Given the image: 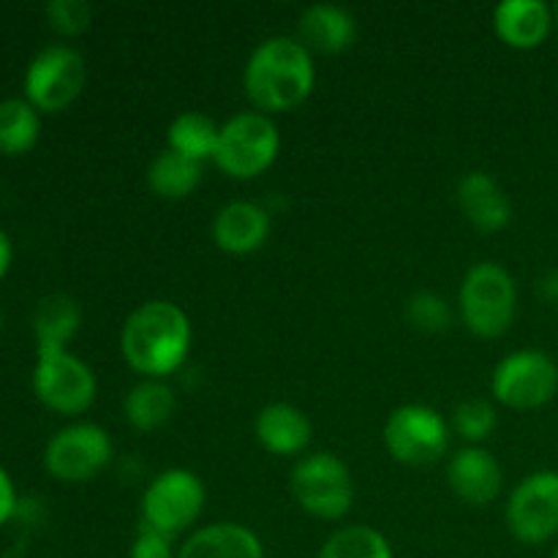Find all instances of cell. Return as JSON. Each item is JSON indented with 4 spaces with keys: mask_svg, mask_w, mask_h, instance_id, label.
<instances>
[{
    "mask_svg": "<svg viewBox=\"0 0 558 558\" xmlns=\"http://www.w3.org/2000/svg\"><path fill=\"white\" fill-rule=\"evenodd\" d=\"M194 330L180 305L147 300L131 311L120 330V354L136 374L163 379L189 360Z\"/></svg>",
    "mask_w": 558,
    "mask_h": 558,
    "instance_id": "6da1fadb",
    "label": "cell"
},
{
    "mask_svg": "<svg viewBox=\"0 0 558 558\" xmlns=\"http://www.w3.org/2000/svg\"><path fill=\"white\" fill-rule=\"evenodd\" d=\"M243 82L251 104L262 114L289 112L314 90V60L300 38L272 36L251 52Z\"/></svg>",
    "mask_w": 558,
    "mask_h": 558,
    "instance_id": "7a4b0ae2",
    "label": "cell"
},
{
    "mask_svg": "<svg viewBox=\"0 0 558 558\" xmlns=\"http://www.w3.org/2000/svg\"><path fill=\"white\" fill-rule=\"evenodd\" d=\"M518 311L515 278L496 262H480L461 283V316L469 332L499 338L510 330Z\"/></svg>",
    "mask_w": 558,
    "mask_h": 558,
    "instance_id": "3957f363",
    "label": "cell"
},
{
    "mask_svg": "<svg viewBox=\"0 0 558 558\" xmlns=\"http://www.w3.org/2000/svg\"><path fill=\"white\" fill-rule=\"evenodd\" d=\"M281 150V134L276 123L262 112H240L221 125L213 161L234 180L259 178L272 167Z\"/></svg>",
    "mask_w": 558,
    "mask_h": 558,
    "instance_id": "277c9868",
    "label": "cell"
},
{
    "mask_svg": "<svg viewBox=\"0 0 558 558\" xmlns=\"http://www.w3.org/2000/svg\"><path fill=\"white\" fill-rule=\"evenodd\" d=\"M292 494L308 515L338 521L352 510V472L332 452H314L292 469Z\"/></svg>",
    "mask_w": 558,
    "mask_h": 558,
    "instance_id": "5b68a950",
    "label": "cell"
},
{
    "mask_svg": "<svg viewBox=\"0 0 558 558\" xmlns=\"http://www.w3.org/2000/svg\"><path fill=\"white\" fill-rule=\"evenodd\" d=\"M205 510V485L189 469H167L142 496V523L167 537L191 529Z\"/></svg>",
    "mask_w": 558,
    "mask_h": 558,
    "instance_id": "8992f818",
    "label": "cell"
},
{
    "mask_svg": "<svg viewBox=\"0 0 558 558\" xmlns=\"http://www.w3.org/2000/svg\"><path fill=\"white\" fill-rule=\"evenodd\" d=\"M385 447L403 466H430L450 447V428L436 409L407 403L387 417Z\"/></svg>",
    "mask_w": 558,
    "mask_h": 558,
    "instance_id": "52a82bcc",
    "label": "cell"
},
{
    "mask_svg": "<svg viewBox=\"0 0 558 558\" xmlns=\"http://www.w3.org/2000/svg\"><path fill=\"white\" fill-rule=\"evenodd\" d=\"M490 390L499 403L510 409H539L558 392V365L537 349L507 354L490 376Z\"/></svg>",
    "mask_w": 558,
    "mask_h": 558,
    "instance_id": "ba28073f",
    "label": "cell"
},
{
    "mask_svg": "<svg viewBox=\"0 0 558 558\" xmlns=\"http://www.w3.org/2000/svg\"><path fill=\"white\" fill-rule=\"evenodd\" d=\"M87 80L85 58L65 44L44 47L25 71L27 101L44 112H60L82 93Z\"/></svg>",
    "mask_w": 558,
    "mask_h": 558,
    "instance_id": "9c48e42d",
    "label": "cell"
},
{
    "mask_svg": "<svg viewBox=\"0 0 558 558\" xmlns=\"http://www.w3.org/2000/svg\"><path fill=\"white\" fill-rule=\"evenodd\" d=\"M33 392L47 409L60 414H80L96 401V376L80 357L60 352H38L33 368Z\"/></svg>",
    "mask_w": 558,
    "mask_h": 558,
    "instance_id": "30bf717a",
    "label": "cell"
},
{
    "mask_svg": "<svg viewBox=\"0 0 558 558\" xmlns=\"http://www.w3.org/2000/svg\"><path fill=\"white\" fill-rule=\"evenodd\" d=\"M112 461V439L101 425L76 423L58 430L44 450V466L60 483H87Z\"/></svg>",
    "mask_w": 558,
    "mask_h": 558,
    "instance_id": "8fae6325",
    "label": "cell"
},
{
    "mask_svg": "<svg viewBox=\"0 0 558 558\" xmlns=\"http://www.w3.org/2000/svg\"><path fill=\"white\" fill-rule=\"evenodd\" d=\"M507 526L526 545L548 543L558 534V472H534L507 501Z\"/></svg>",
    "mask_w": 558,
    "mask_h": 558,
    "instance_id": "7c38bea8",
    "label": "cell"
},
{
    "mask_svg": "<svg viewBox=\"0 0 558 558\" xmlns=\"http://www.w3.org/2000/svg\"><path fill=\"white\" fill-rule=\"evenodd\" d=\"M447 483L452 494L472 507H488L505 485V472L494 452L485 447H463L447 463Z\"/></svg>",
    "mask_w": 558,
    "mask_h": 558,
    "instance_id": "4fadbf2b",
    "label": "cell"
},
{
    "mask_svg": "<svg viewBox=\"0 0 558 558\" xmlns=\"http://www.w3.org/2000/svg\"><path fill=\"white\" fill-rule=\"evenodd\" d=\"M270 234V216L256 202H229L213 218V240L227 254H251Z\"/></svg>",
    "mask_w": 558,
    "mask_h": 558,
    "instance_id": "5bb4252c",
    "label": "cell"
},
{
    "mask_svg": "<svg viewBox=\"0 0 558 558\" xmlns=\"http://www.w3.org/2000/svg\"><path fill=\"white\" fill-rule=\"evenodd\" d=\"M456 199L461 205L463 216L469 218L480 232H499L510 223L512 205L507 199L505 189L490 178L488 172H469L458 183Z\"/></svg>",
    "mask_w": 558,
    "mask_h": 558,
    "instance_id": "9a60e30c",
    "label": "cell"
},
{
    "mask_svg": "<svg viewBox=\"0 0 558 558\" xmlns=\"http://www.w3.org/2000/svg\"><path fill=\"white\" fill-rule=\"evenodd\" d=\"M256 441L272 456H298L311 445V420L303 409L292 403H270L254 423Z\"/></svg>",
    "mask_w": 558,
    "mask_h": 558,
    "instance_id": "2e32d148",
    "label": "cell"
},
{
    "mask_svg": "<svg viewBox=\"0 0 558 558\" xmlns=\"http://www.w3.org/2000/svg\"><path fill=\"white\" fill-rule=\"evenodd\" d=\"M550 14L543 0H505L494 9V27L512 49H537L548 38Z\"/></svg>",
    "mask_w": 558,
    "mask_h": 558,
    "instance_id": "e0dca14e",
    "label": "cell"
},
{
    "mask_svg": "<svg viewBox=\"0 0 558 558\" xmlns=\"http://www.w3.org/2000/svg\"><path fill=\"white\" fill-rule=\"evenodd\" d=\"M357 38V22L341 5L316 3L308 5L300 16V41L303 47L325 54L347 52Z\"/></svg>",
    "mask_w": 558,
    "mask_h": 558,
    "instance_id": "ac0fdd59",
    "label": "cell"
},
{
    "mask_svg": "<svg viewBox=\"0 0 558 558\" xmlns=\"http://www.w3.org/2000/svg\"><path fill=\"white\" fill-rule=\"evenodd\" d=\"M178 558H265V548L248 526L213 523L191 534Z\"/></svg>",
    "mask_w": 558,
    "mask_h": 558,
    "instance_id": "d6986e66",
    "label": "cell"
},
{
    "mask_svg": "<svg viewBox=\"0 0 558 558\" xmlns=\"http://www.w3.org/2000/svg\"><path fill=\"white\" fill-rule=\"evenodd\" d=\"M82 322L80 303L69 294H47L33 314L38 352H60L76 336Z\"/></svg>",
    "mask_w": 558,
    "mask_h": 558,
    "instance_id": "ffe728a7",
    "label": "cell"
},
{
    "mask_svg": "<svg viewBox=\"0 0 558 558\" xmlns=\"http://www.w3.org/2000/svg\"><path fill=\"white\" fill-rule=\"evenodd\" d=\"M202 183V163L180 156L174 150H161L147 167V185L161 199H185Z\"/></svg>",
    "mask_w": 558,
    "mask_h": 558,
    "instance_id": "44dd1931",
    "label": "cell"
},
{
    "mask_svg": "<svg viewBox=\"0 0 558 558\" xmlns=\"http://www.w3.org/2000/svg\"><path fill=\"white\" fill-rule=\"evenodd\" d=\"M125 420L136 430H156L174 414V392L161 379H145L125 396Z\"/></svg>",
    "mask_w": 558,
    "mask_h": 558,
    "instance_id": "7402d4cb",
    "label": "cell"
},
{
    "mask_svg": "<svg viewBox=\"0 0 558 558\" xmlns=\"http://www.w3.org/2000/svg\"><path fill=\"white\" fill-rule=\"evenodd\" d=\"M218 134H221V125L216 120L202 112H183L169 123L167 142L169 150L202 163L216 156Z\"/></svg>",
    "mask_w": 558,
    "mask_h": 558,
    "instance_id": "603a6c76",
    "label": "cell"
},
{
    "mask_svg": "<svg viewBox=\"0 0 558 558\" xmlns=\"http://www.w3.org/2000/svg\"><path fill=\"white\" fill-rule=\"evenodd\" d=\"M41 120L38 109L25 98H5L0 101V153L20 156L38 142Z\"/></svg>",
    "mask_w": 558,
    "mask_h": 558,
    "instance_id": "cb8c5ba5",
    "label": "cell"
},
{
    "mask_svg": "<svg viewBox=\"0 0 558 558\" xmlns=\"http://www.w3.org/2000/svg\"><path fill=\"white\" fill-rule=\"evenodd\" d=\"M316 558H396L392 545L381 532L371 526L338 529Z\"/></svg>",
    "mask_w": 558,
    "mask_h": 558,
    "instance_id": "d4e9b609",
    "label": "cell"
},
{
    "mask_svg": "<svg viewBox=\"0 0 558 558\" xmlns=\"http://www.w3.org/2000/svg\"><path fill=\"white\" fill-rule=\"evenodd\" d=\"M407 319L412 322L414 330L428 332V336H439V332L450 330L452 308L441 294L417 292L414 298H409Z\"/></svg>",
    "mask_w": 558,
    "mask_h": 558,
    "instance_id": "484cf974",
    "label": "cell"
},
{
    "mask_svg": "<svg viewBox=\"0 0 558 558\" xmlns=\"http://www.w3.org/2000/svg\"><path fill=\"white\" fill-rule=\"evenodd\" d=\"M452 423H456V430L463 439L474 441V447H480V441H485L496 430L499 414H496L494 403L483 401V398H469V401H461L456 407Z\"/></svg>",
    "mask_w": 558,
    "mask_h": 558,
    "instance_id": "4316f807",
    "label": "cell"
},
{
    "mask_svg": "<svg viewBox=\"0 0 558 558\" xmlns=\"http://www.w3.org/2000/svg\"><path fill=\"white\" fill-rule=\"evenodd\" d=\"M44 11H47L49 25L63 36H80L90 27L93 20V9L85 0H52Z\"/></svg>",
    "mask_w": 558,
    "mask_h": 558,
    "instance_id": "83f0119b",
    "label": "cell"
},
{
    "mask_svg": "<svg viewBox=\"0 0 558 558\" xmlns=\"http://www.w3.org/2000/svg\"><path fill=\"white\" fill-rule=\"evenodd\" d=\"M172 537L156 532V529L142 523L134 545H131V558H172Z\"/></svg>",
    "mask_w": 558,
    "mask_h": 558,
    "instance_id": "f1b7e54d",
    "label": "cell"
},
{
    "mask_svg": "<svg viewBox=\"0 0 558 558\" xmlns=\"http://www.w3.org/2000/svg\"><path fill=\"white\" fill-rule=\"evenodd\" d=\"M14 507H16V490L11 477L5 474V469L0 466V526L14 515Z\"/></svg>",
    "mask_w": 558,
    "mask_h": 558,
    "instance_id": "f546056e",
    "label": "cell"
},
{
    "mask_svg": "<svg viewBox=\"0 0 558 558\" xmlns=\"http://www.w3.org/2000/svg\"><path fill=\"white\" fill-rule=\"evenodd\" d=\"M11 254H14V251H11V240H9V234H5L3 229H0V278H3L5 272H9Z\"/></svg>",
    "mask_w": 558,
    "mask_h": 558,
    "instance_id": "4dcf8cb0",
    "label": "cell"
},
{
    "mask_svg": "<svg viewBox=\"0 0 558 558\" xmlns=\"http://www.w3.org/2000/svg\"><path fill=\"white\" fill-rule=\"evenodd\" d=\"M539 292H543L548 300H554V303H558V270L548 272V276L539 281Z\"/></svg>",
    "mask_w": 558,
    "mask_h": 558,
    "instance_id": "1f68e13d",
    "label": "cell"
},
{
    "mask_svg": "<svg viewBox=\"0 0 558 558\" xmlns=\"http://www.w3.org/2000/svg\"><path fill=\"white\" fill-rule=\"evenodd\" d=\"M0 325H3V311H0Z\"/></svg>",
    "mask_w": 558,
    "mask_h": 558,
    "instance_id": "d6a6232c",
    "label": "cell"
},
{
    "mask_svg": "<svg viewBox=\"0 0 558 558\" xmlns=\"http://www.w3.org/2000/svg\"><path fill=\"white\" fill-rule=\"evenodd\" d=\"M554 558H558V548H556V550H554Z\"/></svg>",
    "mask_w": 558,
    "mask_h": 558,
    "instance_id": "836d02e7",
    "label": "cell"
},
{
    "mask_svg": "<svg viewBox=\"0 0 558 558\" xmlns=\"http://www.w3.org/2000/svg\"><path fill=\"white\" fill-rule=\"evenodd\" d=\"M556 16H558V9H556Z\"/></svg>",
    "mask_w": 558,
    "mask_h": 558,
    "instance_id": "e575fe53",
    "label": "cell"
}]
</instances>
